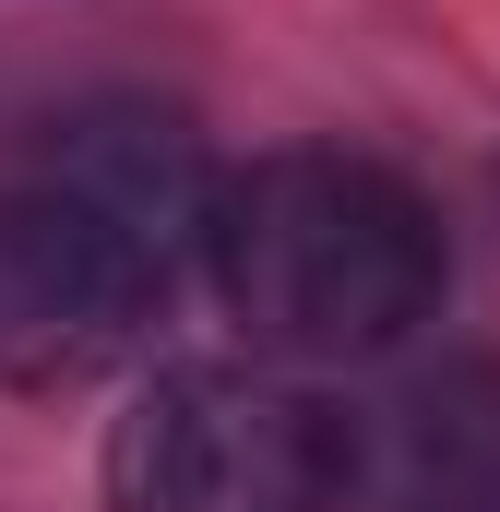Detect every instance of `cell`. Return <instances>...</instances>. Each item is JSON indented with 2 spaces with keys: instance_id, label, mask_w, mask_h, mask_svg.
<instances>
[{
  "instance_id": "cell-5",
  "label": "cell",
  "mask_w": 500,
  "mask_h": 512,
  "mask_svg": "<svg viewBox=\"0 0 500 512\" xmlns=\"http://www.w3.org/2000/svg\"><path fill=\"white\" fill-rule=\"evenodd\" d=\"M36 179H60V191H84L120 239L179 274V251H203V227H215V167H203V143L179 108H143V96H108V108H72V120L48 131V155H36Z\"/></svg>"
},
{
  "instance_id": "cell-4",
  "label": "cell",
  "mask_w": 500,
  "mask_h": 512,
  "mask_svg": "<svg viewBox=\"0 0 500 512\" xmlns=\"http://www.w3.org/2000/svg\"><path fill=\"white\" fill-rule=\"evenodd\" d=\"M358 512H500V358H429L346 417Z\"/></svg>"
},
{
  "instance_id": "cell-3",
  "label": "cell",
  "mask_w": 500,
  "mask_h": 512,
  "mask_svg": "<svg viewBox=\"0 0 500 512\" xmlns=\"http://www.w3.org/2000/svg\"><path fill=\"white\" fill-rule=\"evenodd\" d=\"M167 262L120 239L84 191L12 179L0 191V382H84L155 322Z\"/></svg>"
},
{
  "instance_id": "cell-2",
  "label": "cell",
  "mask_w": 500,
  "mask_h": 512,
  "mask_svg": "<svg viewBox=\"0 0 500 512\" xmlns=\"http://www.w3.org/2000/svg\"><path fill=\"white\" fill-rule=\"evenodd\" d=\"M120 512H334L346 417L262 370H155L108 429Z\"/></svg>"
},
{
  "instance_id": "cell-1",
  "label": "cell",
  "mask_w": 500,
  "mask_h": 512,
  "mask_svg": "<svg viewBox=\"0 0 500 512\" xmlns=\"http://www.w3.org/2000/svg\"><path fill=\"white\" fill-rule=\"evenodd\" d=\"M203 262H215L227 310L286 358L405 346L441 310V274H453L429 191L393 179L381 155H346V143H286V155L227 167Z\"/></svg>"
}]
</instances>
